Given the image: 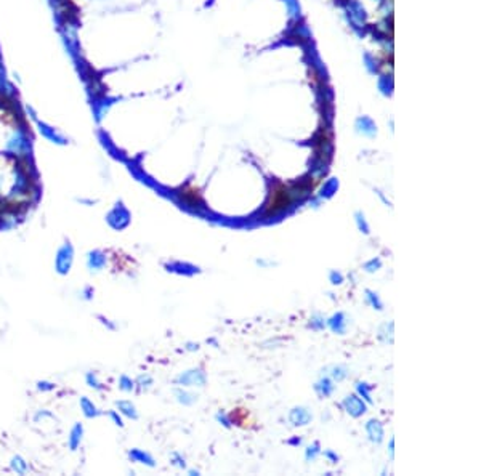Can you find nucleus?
Masks as SVG:
<instances>
[{"label":"nucleus","mask_w":481,"mask_h":476,"mask_svg":"<svg viewBox=\"0 0 481 476\" xmlns=\"http://www.w3.org/2000/svg\"><path fill=\"white\" fill-rule=\"evenodd\" d=\"M294 200V194L292 191L282 185V183H278L276 186H273L271 192H270V199L267 202V210H265V214L267 215H276L279 214V212L285 210Z\"/></svg>","instance_id":"f257e3e1"},{"label":"nucleus","mask_w":481,"mask_h":476,"mask_svg":"<svg viewBox=\"0 0 481 476\" xmlns=\"http://www.w3.org/2000/svg\"><path fill=\"white\" fill-rule=\"evenodd\" d=\"M73 261H74V249L73 246L66 242L63 244L58 252H56V257H55V269L58 275L65 276L71 271V266H73Z\"/></svg>","instance_id":"f03ea898"},{"label":"nucleus","mask_w":481,"mask_h":476,"mask_svg":"<svg viewBox=\"0 0 481 476\" xmlns=\"http://www.w3.org/2000/svg\"><path fill=\"white\" fill-rule=\"evenodd\" d=\"M59 18L66 24H73L79 16V5L76 0H56Z\"/></svg>","instance_id":"7ed1b4c3"},{"label":"nucleus","mask_w":481,"mask_h":476,"mask_svg":"<svg viewBox=\"0 0 481 476\" xmlns=\"http://www.w3.org/2000/svg\"><path fill=\"white\" fill-rule=\"evenodd\" d=\"M180 197H181L183 200H185L189 207H201V206L204 204V200H202V196H201L199 189L191 188V186L183 188V189L180 191Z\"/></svg>","instance_id":"20e7f679"},{"label":"nucleus","mask_w":481,"mask_h":476,"mask_svg":"<svg viewBox=\"0 0 481 476\" xmlns=\"http://www.w3.org/2000/svg\"><path fill=\"white\" fill-rule=\"evenodd\" d=\"M106 263V257L105 254H101L100 250H91L87 255V266L90 268V271H100L105 266Z\"/></svg>","instance_id":"39448f33"},{"label":"nucleus","mask_w":481,"mask_h":476,"mask_svg":"<svg viewBox=\"0 0 481 476\" xmlns=\"http://www.w3.org/2000/svg\"><path fill=\"white\" fill-rule=\"evenodd\" d=\"M82 438H84V427H82L80 423H76L73 430H71V434H69V439H68V444H69V449L71 451H77V448L82 443Z\"/></svg>","instance_id":"423d86ee"},{"label":"nucleus","mask_w":481,"mask_h":476,"mask_svg":"<svg viewBox=\"0 0 481 476\" xmlns=\"http://www.w3.org/2000/svg\"><path fill=\"white\" fill-rule=\"evenodd\" d=\"M79 404H80V409H82V412H84V415L87 419H93V417H97V415L100 414L98 412V409H97V406L93 404V401H90L88 398H80V401H79Z\"/></svg>","instance_id":"0eeeda50"},{"label":"nucleus","mask_w":481,"mask_h":476,"mask_svg":"<svg viewBox=\"0 0 481 476\" xmlns=\"http://www.w3.org/2000/svg\"><path fill=\"white\" fill-rule=\"evenodd\" d=\"M10 467H12L13 471H16L18 474H26L29 471V465L27 462L21 457V455H13L12 462H10Z\"/></svg>","instance_id":"6e6552de"},{"label":"nucleus","mask_w":481,"mask_h":476,"mask_svg":"<svg viewBox=\"0 0 481 476\" xmlns=\"http://www.w3.org/2000/svg\"><path fill=\"white\" fill-rule=\"evenodd\" d=\"M117 407L124 412L125 415H129V417H135V409H134V406H132L130 402L120 401V402H117Z\"/></svg>","instance_id":"1a4fd4ad"},{"label":"nucleus","mask_w":481,"mask_h":476,"mask_svg":"<svg viewBox=\"0 0 481 476\" xmlns=\"http://www.w3.org/2000/svg\"><path fill=\"white\" fill-rule=\"evenodd\" d=\"M87 383H88V387H91V388H100V383H98V380H97V376L93 372H88L87 373Z\"/></svg>","instance_id":"9d476101"},{"label":"nucleus","mask_w":481,"mask_h":476,"mask_svg":"<svg viewBox=\"0 0 481 476\" xmlns=\"http://www.w3.org/2000/svg\"><path fill=\"white\" fill-rule=\"evenodd\" d=\"M37 388H39L40 391H50V390L55 388V385L50 383V382H39V383H37Z\"/></svg>","instance_id":"9b49d317"},{"label":"nucleus","mask_w":481,"mask_h":476,"mask_svg":"<svg viewBox=\"0 0 481 476\" xmlns=\"http://www.w3.org/2000/svg\"><path fill=\"white\" fill-rule=\"evenodd\" d=\"M132 455H134V457H137V459H140V460H145V462H146V463H149V465H152V460H151V459L148 457V455H146V454H145V455H143L141 452H138V451H135V452H134V454H132Z\"/></svg>","instance_id":"f8f14e48"},{"label":"nucleus","mask_w":481,"mask_h":476,"mask_svg":"<svg viewBox=\"0 0 481 476\" xmlns=\"http://www.w3.org/2000/svg\"><path fill=\"white\" fill-rule=\"evenodd\" d=\"M109 415H111V419L116 422V425H122V420H120V417H117V414H116V412H111Z\"/></svg>","instance_id":"ddd939ff"}]
</instances>
